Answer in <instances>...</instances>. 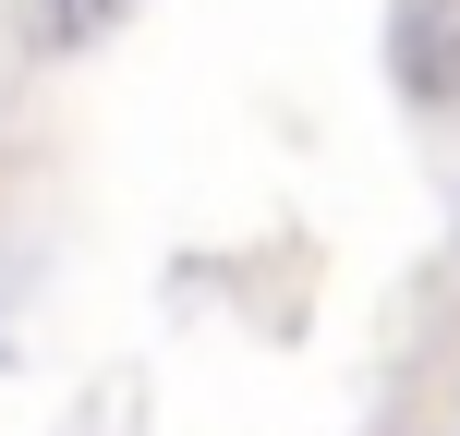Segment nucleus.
Returning <instances> with one entry per match:
<instances>
[{"mask_svg":"<svg viewBox=\"0 0 460 436\" xmlns=\"http://www.w3.org/2000/svg\"><path fill=\"white\" fill-rule=\"evenodd\" d=\"M121 13H134V0H37V49H61V61H73V49H97Z\"/></svg>","mask_w":460,"mask_h":436,"instance_id":"obj_2","label":"nucleus"},{"mask_svg":"<svg viewBox=\"0 0 460 436\" xmlns=\"http://www.w3.org/2000/svg\"><path fill=\"white\" fill-rule=\"evenodd\" d=\"M400 97L412 110L460 97V0H400Z\"/></svg>","mask_w":460,"mask_h":436,"instance_id":"obj_1","label":"nucleus"}]
</instances>
